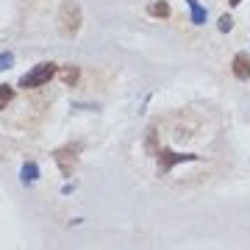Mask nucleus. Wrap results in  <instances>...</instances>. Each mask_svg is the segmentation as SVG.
Wrapping results in <instances>:
<instances>
[{
  "label": "nucleus",
  "mask_w": 250,
  "mask_h": 250,
  "mask_svg": "<svg viewBox=\"0 0 250 250\" xmlns=\"http://www.w3.org/2000/svg\"><path fill=\"white\" fill-rule=\"evenodd\" d=\"M56 72H59V67H56L53 62H42V64H36L31 72H25V75L20 78V86H22V89H36V86H45V83L53 78Z\"/></svg>",
  "instance_id": "obj_1"
},
{
  "label": "nucleus",
  "mask_w": 250,
  "mask_h": 250,
  "mask_svg": "<svg viewBox=\"0 0 250 250\" xmlns=\"http://www.w3.org/2000/svg\"><path fill=\"white\" fill-rule=\"evenodd\" d=\"M59 28L64 36H75L81 28V6L75 0H64L62 11H59Z\"/></svg>",
  "instance_id": "obj_2"
},
{
  "label": "nucleus",
  "mask_w": 250,
  "mask_h": 250,
  "mask_svg": "<svg viewBox=\"0 0 250 250\" xmlns=\"http://www.w3.org/2000/svg\"><path fill=\"white\" fill-rule=\"evenodd\" d=\"M197 156H181V153H170V150H161L159 153V170L161 172H170L172 170V164H178V161H195Z\"/></svg>",
  "instance_id": "obj_3"
},
{
  "label": "nucleus",
  "mask_w": 250,
  "mask_h": 250,
  "mask_svg": "<svg viewBox=\"0 0 250 250\" xmlns=\"http://www.w3.org/2000/svg\"><path fill=\"white\" fill-rule=\"evenodd\" d=\"M233 75H236L239 81L250 78V56L248 53H236L233 56Z\"/></svg>",
  "instance_id": "obj_4"
},
{
  "label": "nucleus",
  "mask_w": 250,
  "mask_h": 250,
  "mask_svg": "<svg viewBox=\"0 0 250 250\" xmlns=\"http://www.w3.org/2000/svg\"><path fill=\"white\" fill-rule=\"evenodd\" d=\"M56 161L62 167L64 175H72V167H75V153L72 150H56Z\"/></svg>",
  "instance_id": "obj_5"
},
{
  "label": "nucleus",
  "mask_w": 250,
  "mask_h": 250,
  "mask_svg": "<svg viewBox=\"0 0 250 250\" xmlns=\"http://www.w3.org/2000/svg\"><path fill=\"white\" fill-rule=\"evenodd\" d=\"M189 3V11H192V22L195 25H203L206 22V9L200 6V0H187Z\"/></svg>",
  "instance_id": "obj_6"
},
{
  "label": "nucleus",
  "mask_w": 250,
  "mask_h": 250,
  "mask_svg": "<svg viewBox=\"0 0 250 250\" xmlns=\"http://www.w3.org/2000/svg\"><path fill=\"white\" fill-rule=\"evenodd\" d=\"M20 175H22V184H34V181L39 178V167H36L34 161H28V164H22Z\"/></svg>",
  "instance_id": "obj_7"
},
{
  "label": "nucleus",
  "mask_w": 250,
  "mask_h": 250,
  "mask_svg": "<svg viewBox=\"0 0 250 250\" xmlns=\"http://www.w3.org/2000/svg\"><path fill=\"white\" fill-rule=\"evenodd\" d=\"M59 75H62V81L67 86H72V83L78 81V67H75V64H64L62 70H59Z\"/></svg>",
  "instance_id": "obj_8"
},
{
  "label": "nucleus",
  "mask_w": 250,
  "mask_h": 250,
  "mask_svg": "<svg viewBox=\"0 0 250 250\" xmlns=\"http://www.w3.org/2000/svg\"><path fill=\"white\" fill-rule=\"evenodd\" d=\"M153 17H170V6L161 0V3H150V9H147Z\"/></svg>",
  "instance_id": "obj_9"
},
{
  "label": "nucleus",
  "mask_w": 250,
  "mask_h": 250,
  "mask_svg": "<svg viewBox=\"0 0 250 250\" xmlns=\"http://www.w3.org/2000/svg\"><path fill=\"white\" fill-rule=\"evenodd\" d=\"M11 98H14V89H11L9 83H3V86H0V108H6V106H9Z\"/></svg>",
  "instance_id": "obj_10"
},
{
  "label": "nucleus",
  "mask_w": 250,
  "mask_h": 250,
  "mask_svg": "<svg viewBox=\"0 0 250 250\" xmlns=\"http://www.w3.org/2000/svg\"><path fill=\"white\" fill-rule=\"evenodd\" d=\"M231 28H233V20L228 17V14H225V17H220V31H223V34H225V31H231Z\"/></svg>",
  "instance_id": "obj_11"
},
{
  "label": "nucleus",
  "mask_w": 250,
  "mask_h": 250,
  "mask_svg": "<svg viewBox=\"0 0 250 250\" xmlns=\"http://www.w3.org/2000/svg\"><path fill=\"white\" fill-rule=\"evenodd\" d=\"M11 62H14V56H11V53H0V70H6Z\"/></svg>",
  "instance_id": "obj_12"
},
{
  "label": "nucleus",
  "mask_w": 250,
  "mask_h": 250,
  "mask_svg": "<svg viewBox=\"0 0 250 250\" xmlns=\"http://www.w3.org/2000/svg\"><path fill=\"white\" fill-rule=\"evenodd\" d=\"M239 3H242V0H231V6H239Z\"/></svg>",
  "instance_id": "obj_13"
}]
</instances>
